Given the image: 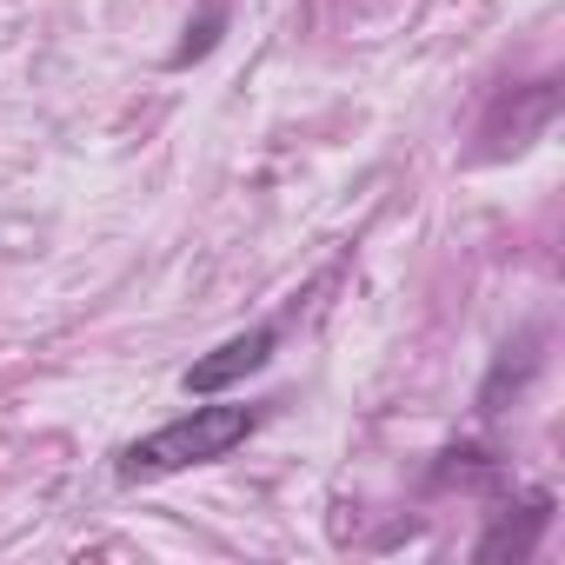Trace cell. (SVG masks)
I'll use <instances>...</instances> for the list:
<instances>
[{"instance_id": "obj_1", "label": "cell", "mask_w": 565, "mask_h": 565, "mask_svg": "<svg viewBox=\"0 0 565 565\" xmlns=\"http://www.w3.org/2000/svg\"><path fill=\"white\" fill-rule=\"evenodd\" d=\"M266 406H193L153 433H140L127 452H120V479H167V472H186V466H213L226 459L233 446H246L259 433Z\"/></svg>"}, {"instance_id": "obj_2", "label": "cell", "mask_w": 565, "mask_h": 565, "mask_svg": "<svg viewBox=\"0 0 565 565\" xmlns=\"http://www.w3.org/2000/svg\"><path fill=\"white\" fill-rule=\"evenodd\" d=\"M273 347H279V327H246V333L220 340L206 360H193V366L180 373V386H186V393H200V399H213V393H226V386L253 380V373L273 360Z\"/></svg>"}, {"instance_id": "obj_3", "label": "cell", "mask_w": 565, "mask_h": 565, "mask_svg": "<svg viewBox=\"0 0 565 565\" xmlns=\"http://www.w3.org/2000/svg\"><path fill=\"white\" fill-rule=\"evenodd\" d=\"M545 525H552V492H532L519 512L505 505V512L486 525L479 558H532V552H539V539H545Z\"/></svg>"}, {"instance_id": "obj_4", "label": "cell", "mask_w": 565, "mask_h": 565, "mask_svg": "<svg viewBox=\"0 0 565 565\" xmlns=\"http://www.w3.org/2000/svg\"><path fill=\"white\" fill-rule=\"evenodd\" d=\"M220 28H226V0H206V14H200V21H186V41L173 47V67L206 61V54L220 47Z\"/></svg>"}]
</instances>
